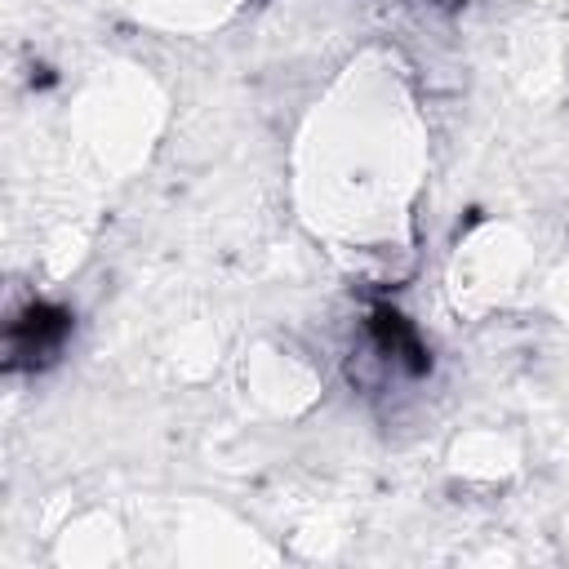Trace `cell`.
<instances>
[{"label":"cell","mask_w":569,"mask_h":569,"mask_svg":"<svg viewBox=\"0 0 569 569\" xmlns=\"http://www.w3.org/2000/svg\"><path fill=\"white\" fill-rule=\"evenodd\" d=\"M67 333H71V316L67 311L44 307V302L27 307L9 325V369H40V365H49L62 351Z\"/></svg>","instance_id":"cell-1"}]
</instances>
